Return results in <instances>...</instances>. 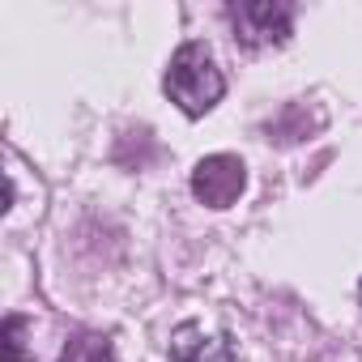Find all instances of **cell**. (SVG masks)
<instances>
[{"label":"cell","mask_w":362,"mask_h":362,"mask_svg":"<svg viewBox=\"0 0 362 362\" xmlns=\"http://www.w3.org/2000/svg\"><path fill=\"white\" fill-rule=\"evenodd\" d=\"M166 94H170V103H179L184 115H205L218 107V98L226 94V81H222V69L214 64L205 43H184L170 56Z\"/></svg>","instance_id":"1"},{"label":"cell","mask_w":362,"mask_h":362,"mask_svg":"<svg viewBox=\"0 0 362 362\" xmlns=\"http://www.w3.org/2000/svg\"><path fill=\"white\" fill-rule=\"evenodd\" d=\"M230 26L243 47H277L290 39L294 9L286 0H243V5H230Z\"/></svg>","instance_id":"2"},{"label":"cell","mask_w":362,"mask_h":362,"mask_svg":"<svg viewBox=\"0 0 362 362\" xmlns=\"http://www.w3.org/2000/svg\"><path fill=\"white\" fill-rule=\"evenodd\" d=\"M247 188V166L235 158V153H209L197 162L192 170V192L201 205L209 209H226L239 201V192Z\"/></svg>","instance_id":"3"},{"label":"cell","mask_w":362,"mask_h":362,"mask_svg":"<svg viewBox=\"0 0 362 362\" xmlns=\"http://www.w3.org/2000/svg\"><path fill=\"white\" fill-rule=\"evenodd\" d=\"M170 362H235V349L205 324H179L170 332Z\"/></svg>","instance_id":"4"},{"label":"cell","mask_w":362,"mask_h":362,"mask_svg":"<svg viewBox=\"0 0 362 362\" xmlns=\"http://www.w3.org/2000/svg\"><path fill=\"white\" fill-rule=\"evenodd\" d=\"M60 362H119V358H115L107 337H77V341H69Z\"/></svg>","instance_id":"5"},{"label":"cell","mask_w":362,"mask_h":362,"mask_svg":"<svg viewBox=\"0 0 362 362\" xmlns=\"http://www.w3.org/2000/svg\"><path fill=\"white\" fill-rule=\"evenodd\" d=\"M26 358V320L9 315L5 332H0V362H22Z\"/></svg>","instance_id":"6"},{"label":"cell","mask_w":362,"mask_h":362,"mask_svg":"<svg viewBox=\"0 0 362 362\" xmlns=\"http://www.w3.org/2000/svg\"><path fill=\"white\" fill-rule=\"evenodd\" d=\"M358 298H362V286H358Z\"/></svg>","instance_id":"7"}]
</instances>
